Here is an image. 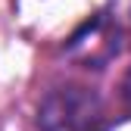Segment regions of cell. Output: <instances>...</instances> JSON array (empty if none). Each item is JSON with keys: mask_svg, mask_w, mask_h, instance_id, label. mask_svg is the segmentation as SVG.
Wrapping results in <instances>:
<instances>
[{"mask_svg": "<svg viewBox=\"0 0 131 131\" xmlns=\"http://www.w3.org/2000/svg\"><path fill=\"white\" fill-rule=\"evenodd\" d=\"M103 100L88 88H56L47 91L38 106V131H109Z\"/></svg>", "mask_w": 131, "mask_h": 131, "instance_id": "cell-1", "label": "cell"}, {"mask_svg": "<svg viewBox=\"0 0 131 131\" xmlns=\"http://www.w3.org/2000/svg\"><path fill=\"white\" fill-rule=\"evenodd\" d=\"M119 97H122V106H125V112L131 116V69L122 75V84H119Z\"/></svg>", "mask_w": 131, "mask_h": 131, "instance_id": "cell-3", "label": "cell"}, {"mask_svg": "<svg viewBox=\"0 0 131 131\" xmlns=\"http://www.w3.org/2000/svg\"><path fill=\"white\" fill-rule=\"evenodd\" d=\"M66 53L81 59L88 69H103V62L119 53V28L106 19V13H97L69 38Z\"/></svg>", "mask_w": 131, "mask_h": 131, "instance_id": "cell-2", "label": "cell"}]
</instances>
